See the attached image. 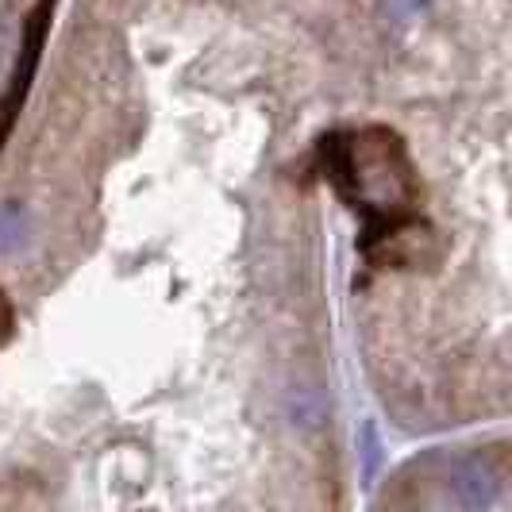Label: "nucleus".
Masks as SVG:
<instances>
[{
	"mask_svg": "<svg viewBox=\"0 0 512 512\" xmlns=\"http://www.w3.org/2000/svg\"><path fill=\"white\" fill-rule=\"evenodd\" d=\"M497 497V482L489 478L478 462H462L451 470V501L462 509H489Z\"/></svg>",
	"mask_w": 512,
	"mask_h": 512,
	"instance_id": "nucleus-1",
	"label": "nucleus"
},
{
	"mask_svg": "<svg viewBox=\"0 0 512 512\" xmlns=\"http://www.w3.org/2000/svg\"><path fill=\"white\" fill-rule=\"evenodd\" d=\"M359 451H362V486H374V478L382 470V436H378V424L374 420L362 424Z\"/></svg>",
	"mask_w": 512,
	"mask_h": 512,
	"instance_id": "nucleus-2",
	"label": "nucleus"
},
{
	"mask_svg": "<svg viewBox=\"0 0 512 512\" xmlns=\"http://www.w3.org/2000/svg\"><path fill=\"white\" fill-rule=\"evenodd\" d=\"M27 235V220L20 205H4L0 208V255H12L24 247Z\"/></svg>",
	"mask_w": 512,
	"mask_h": 512,
	"instance_id": "nucleus-3",
	"label": "nucleus"
},
{
	"mask_svg": "<svg viewBox=\"0 0 512 512\" xmlns=\"http://www.w3.org/2000/svg\"><path fill=\"white\" fill-rule=\"evenodd\" d=\"M320 401H316V393H308V389H297L293 393V416H301V420H293V424H305V428H312V424H320Z\"/></svg>",
	"mask_w": 512,
	"mask_h": 512,
	"instance_id": "nucleus-4",
	"label": "nucleus"
},
{
	"mask_svg": "<svg viewBox=\"0 0 512 512\" xmlns=\"http://www.w3.org/2000/svg\"><path fill=\"white\" fill-rule=\"evenodd\" d=\"M428 8V0H382V12L393 24H409Z\"/></svg>",
	"mask_w": 512,
	"mask_h": 512,
	"instance_id": "nucleus-5",
	"label": "nucleus"
},
{
	"mask_svg": "<svg viewBox=\"0 0 512 512\" xmlns=\"http://www.w3.org/2000/svg\"><path fill=\"white\" fill-rule=\"evenodd\" d=\"M4 332H8V308L0 301V339H4Z\"/></svg>",
	"mask_w": 512,
	"mask_h": 512,
	"instance_id": "nucleus-6",
	"label": "nucleus"
}]
</instances>
